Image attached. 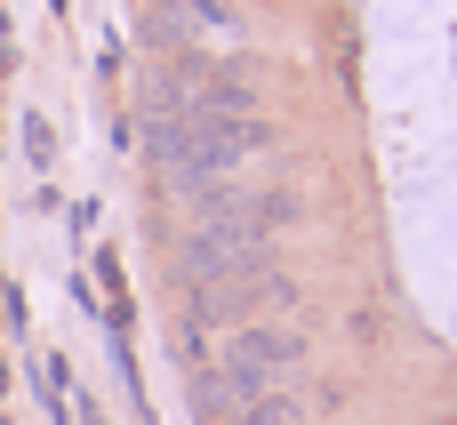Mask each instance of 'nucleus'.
Returning <instances> with one entry per match:
<instances>
[{"label": "nucleus", "mask_w": 457, "mask_h": 425, "mask_svg": "<svg viewBox=\"0 0 457 425\" xmlns=\"http://www.w3.org/2000/svg\"><path fill=\"white\" fill-rule=\"evenodd\" d=\"M281 225H297V193H241V185L201 193V217H193V233L177 241L185 289L273 265V233H281Z\"/></svg>", "instance_id": "nucleus-1"}, {"label": "nucleus", "mask_w": 457, "mask_h": 425, "mask_svg": "<svg viewBox=\"0 0 457 425\" xmlns=\"http://www.w3.org/2000/svg\"><path fill=\"white\" fill-rule=\"evenodd\" d=\"M185 32H193L185 0H145V40H153L161 56H177V48H185Z\"/></svg>", "instance_id": "nucleus-5"}, {"label": "nucleus", "mask_w": 457, "mask_h": 425, "mask_svg": "<svg viewBox=\"0 0 457 425\" xmlns=\"http://www.w3.org/2000/svg\"><path fill=\"white\" fill-rule=\"evenodd\" d=\"M257 153H273V129L257 112H145V161L177 193H217Z\"/></svg>", "instance_id": "nucleus-2"}, {"label": "nucleus", "mask_w": 457, "mask_h": 425, "mask_svg": "<svg viewBox=\"0 0 457 425\" xmlns=\"http://www.w3.org/2000/svg\"><path fill=\"white\" fill-rule=\"evenodd\" d=\"M241 425H305V410H297V402H281V394H265L257 410H241Z\"/></svg>", "instance_id": "nucleus-7"}, {"label": "nucleus", "mask_w": 457, "mask_h": 425, "mask_svg": "<svg viewBox=\"0 0 457 425\" xmlns=\"http://www.w3.org/2000/svg\"><path fill=\"white\" fill-rule=\"evenodd\" d=\"M289 297H297V281L273 273V265H257V273H225V281H201L193 305H185V338H201V329H249L257 313H273V305H289Z\"/></svg>", "instance_id": "nucleus-4"}, {"label": "nucleus", "mask_w": 457, "mask_h": 425, "mask_svg": "<svg viewBox=\"0 0 457 425\" xmlns=\"http://www.w3.org/2000/svg\"><path fill=\"white\" fill-rule=\"evenodd\" d=\"M185 16L209 32H241V0H185Z\"/></svg>", "instance_id": "nucleus-6"}, {"label": "nucleus", "mask_w": 457, "mask_h": 425, "mask_svg": "<svg viewBox=\"0 0 457 425\" xmlns=\"http://www.w3.org/2000/svg\"><path fill=\"white\" fill-rule=\"evenodd\" d=\"M297 362H305V338L297 329H273V321L233 329L225 362L193 370V410H201V425H241V410H257L265 394H281L297 378Z\"/></svg>", "instance_id": "nucleus-3"}]
</instances>
